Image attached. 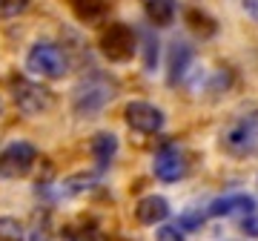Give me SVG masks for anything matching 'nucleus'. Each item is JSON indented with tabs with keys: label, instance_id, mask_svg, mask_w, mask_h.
<instances>
[{
	"label": "nucleus",
	"instance_id": "nucleus-21",
	"mask_svg": "<svg viewBox=\"0 0 258 241\" xmlns=\"http://www.w3.org/2000/svg\"><path fill=\"white\" fill-rule=\"evenodd\" d=\"M244 230H247V235H255L258 238V213L244 215Z\"/></svg>",
	"mask_w": 258,
	"mask_h": 241
},
{
	"label": "nucleus",
	"instance_id": "nucleus-17",
	"mask_svg": "<svg viewBox=\"0 0 258 241\" xmlns=\"http://www.w3.org/2000/svg\"><path fill=\"white\" fill-rule=\"evenodd\" d=\"M29 9V0H0V20H12Z\"/></svg>",
	"mask_w": 258,
	"mask_h": 241
},
{
	"label": "nucleus",
	"instance_id": "nucleus-9",
	"mask_svg": "<svg viewBox=\"0 0 258 241\" xmlns=\"http://www.w3.org/2000/svg\"><path fill=\"white\" fill-rule=\"evenodd\" d=\"M169 215H172V210H169V201H166L164 195H144L135 204V218L141 224H147V227L164 224Z\"/></svg>",
	"mask_w": 258,
	"mask_h": 241
},
{
	"label": "nucleus",
	"instance_id": "nucleus-14",
	"mask_svg": "<svg viewBox=\"0 0 258 241\" xmlns=\"http://www.w3.org/2000/svg\"><path fill=\"white\" fill-rule=\"evenodd\" d=\"M147 15L155 26H169L175 20V3L172 0H147Z\"/></svg>",
	"mask_w": 258,
	"mask_h": 241
},
{
	"label": "nucleus",
	"instance_id": "nucleus-5",
	"mask_svg": "<svg viewBox=\"0 0 258 241\" xmlns=\"http://www.w3.org/2000/svg\"><path fill=\"white\" fill-rule=\"evenodd\" d=\"M37 161V149L29 141H12L0 152V175L3 178H26Z\"/></svg>",
	"mask_w": 258,
	"mask_h": 241
},
{
	"label": "nucleus",
	"instance_id": "nucleus-18",
	"mask_svg": "<svg viewBox=\"0 0 258 241\" xmlns=\"http://www.w3.org/2000/svg\"><path fill=\"white\" fill-rule=\"evenodd\" d=\"M204 218H207V213H198V210H186V213H181V218H178V230H198L204 224Z\"/></svg>",
	"mask_w": 258,
	"mask_h": 241
},
{
	"label": "nucleus",
	"instance_id": "nucleus-19",
	"mask_svg": "<svg viewBox=\"0 0 258 241\" xmlns=\"http://www.w3.org/2000/svg\"><path fill=\"white\" fill-rule=\"evenodd\" d=\"M29 241H52V232H49V218L43 215V218H37L35 227H32V232L26 235Z\"/></svg>",
	"mask_w": 258,
	"mask_h": 241
},
{
	"label": "nucleus",
	"instance_id": "nucleus-1",
	"mask_svg": "<svg viewBox=\"0 0 258 241\" xmlns=\"http://www.w3.org/2000/svg\"><path fill=\"white\" fill-rule=\"evenodd\" d=\"M118 95V84L115 78L103 72H89L86 78H81V84L72 92V109L78 118H92L101 109H106L112 103V98Z\"/></svg>",
	"mask_w": 258,
	"mask_h": 241
},
{
	"label": "nucleus",
	"instance_id": "nucleus-16",
	"mask_svg": "<svg viewBox=\"0 0 258 241\" xmlns=\"http://www.w3.org/2000/svg\"><path fill=\"white\" fill-rule=\"evenodd\" d=\"M0 241H26L23 224L12 215H0Z\"/></svg>",
	"mask_w": 258,
	"mask_h": 241
},
{
	"label": "nucleus",
	"instance_id": "nucleus-8",
	"mask_svg": "<svg viewBox=\"0 0 258 241\" xmlns=\"http://www.w3.org/2000/svg\"><path fill=\"white\" fill-rule=\"evenodd\" d=\"M152 172L158 181L164 184H175L186 175V155L178 144H166L164 149H158L155 161H152Z\"/></svg>",
	"mask_w": 258,
	"mask_h": 241
},
{
	"label": "nucleus",
	"instance_id": "nucleus-7",
	"mask_svg": "<svg viewBox=\"0 0 258 241\" xmlns=\"http://www.w3.org/2000/svg\"><path fill=\"white\" fill-rule=\"evenodd\" d=\"M123 120H126L129 130L135 132H144V135H152V132H161L164 130V112L158 109L155 103L149 101H132L126 103L123 109Z\"/></svg>",
	"mask_w": 258,
	"mask_h": 241
},
{
	"label": "nucleus",
	"instance_id": "nucleus-23",
	"mask_svg": "<svg viewBox=\"0 0 258 241\" xmlns=\"http://www.w3.org/2000/svg\"><path fill=\"white\" fill-rule=\"evenodd\" d=\"M0 112H3V98H0Z\"/></svg>",
	"mask_w": 258,
	"mask_h": 241
},
{
	"label": "nucleus",
	"instance_id": "nucleus-2",
	"mask_svg": "<svg viewBox=\"0 0 258 241\" xmlns=\"http://www.w3.org/2000/svg\"><path fill=\"white\" fill-rule=\"evenodd\" d=\"M26 69L35 78L43 81H57L69 72V55L63 46H57L52 40H37L26 55Z\"/></svg>",
	"mask_w": 258,
	"mask_h": 241
},
{
	"label": "nucleus",
	"instance_id": "nucleus-11",
	"mask_svg": "<svg viewBox=\"0 0 258 241\" xmlns=\"http://www.w3.org/2000/svg\"><path fill=\"white\" fill-rule=\"evenodd\" d=\"M192 49L186 46L184 40H175L169 46V84H178L186 78V69L192 66Z\"/></svg>",
	"mask_w": 258,
	"mask_h": 241
},
{
	"label": "nucleus",
	"instance_id": "nucleus-15",
	"mask_svg": "<svg viewBox=\"0 0 258 241\" xmlns=\"http://www.w3.org/2000/svg\"><path fill=\"white\" fill-rule=\"evenodd\" d=\"M186 26L192 29L195 35H201V37H210L215 35V29H218V23L207 15V12H198V9H189L186 12Z\"/></svg>",
	"mask_w": 258,
	"mask_h": 241
},
{
	"label": "nucleus",
	"instance_id": "nucleus-22",
	"mask_svg": "<svg viewBox=\"0 0 258 241\" xmlns=\"http://www.w3.org/2000/svg\"><path fill=\"white\" fill-rule=\"evenodd\" d=\"M244 12L258 23V0H244Z\"/></svg>",
	"mask_w": 258,
	"mask_h": 241
},
{
	"label": "nucleus",
	"instance_id": "nucleus-20",
	"mask_svg": "<svg viewBox=\"0 0 258 241\" xmlns=\"http://www.w3.org/2000/svg\"><path fill=\"white\" fill-rule=\"evenodd\" d=\"M155 235H158V241H184V230H178V227H172V224L161 227Z\"/></svg>",
	"mask_w": 258,
	"mask_h": 241
},
{
	"label": "nucleus",
	"instance_id": "nucleus-10",
	"mask_svg": "<svg viewBox=\"0 0 258 241\" xmlns=\"http://www.w3.org/2000/svg\"><path fill=\"white\" fill-rule=\"evenodd\" d=\"M255 213V201L249 195H224V198H215L207 210V215H215V218H224V215H252Z\"/></svg>",
	"mask_w": 258,
	"mask_h": 241
},
{
	"label": "nucleus",
	"instance_id": "nucleus-24",
	"mask_svg": "<svg viewBox=\"0 0 258 241\" xmlns=\"http://www.w3.org/2000/svg\"><path fill=\"white\" fill-rule=\"evenodd\" d=\"M255 155H258V149H255Z\"/></svg>",
	"mask_w": 258,
	"mask_h": 241
},
{
	"label": "nucleus",
	"instance_id": "nucleus-3",
	"mask_svg": "<svg viewBox=\"0 0 258 241\" xmlns=\"http://www.w3.org/2000/svg\"><path fill=\"white\" fill-rule=\"evenodd\" d=\"M221 149L232 158H247L258 149V112L235 118L221 132Z\"/></svg>",
	"mask_w": 258,
	"mask_h": 241
},
{
	"label": "nucleus",
	"instance_id": "nucleus-12",
	"mask_svg": "<svg viewBox=\"0 0 258 241\" xmlns=\"http://www.w3.org/2000/svg\"><path fill=\"white\" fill-rule=\"evenodd\" d=\"M115 152H118V138L112 132H98L92 138V155H95L98 169L109 167V161L115 158Z\"/></svg>",
	"mask_w": 258,
	"mask_h": 241
},
{
	"label": "nucleus",
	"instance_id": "nucleus-6",
	"mask_svg": "<svg viewBox=\"0 0 258 241\" xmlns=\"http://www.w3.org/2000/svg\"><path fill=\"white\" fill-rule=\"evenodd\" d=\"M52 103H55V95L49 92L43 84L26 81V78L15 81V106L23 115H43V112L52 109Z\"/></svg>",
	"mask_w": 258,
	"mask_h": 241
},
{
	"label": "nucleus",
	"instance_id": "nucleus-4",
	"mask_svg": "<svg viewBox=\"0 0 258 241\" xmlns=\"http://www.w3.org/2000/svg\"><path fill=\"white\" fill-rule=\"evenodd\" d=\"M98 46H101L106 61H112V64H126V61H132L135 49H138V37H135V32L126 23H109L101 32Z\"/></svg>",
	"mask_w": 258,
	"mask_h": 241
},
{
	"label": "nucleus",
	"instance_id": "nucleus-13",
	"mask_svg": "<svg viewBox=\"0 0 258 241\" xmlns=\"http://www.w3.org/2000/svg\"><path fill=\"white\" fill-rule=\"evenodd\" d=\"M72 12L86 23H95L106 15V0H69Z\"/></svg>",
	"mask_w": 258,
	"mask_h": 241
}]
</instances>
